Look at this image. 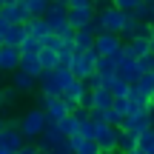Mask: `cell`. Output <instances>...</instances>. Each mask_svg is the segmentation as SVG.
Masks as SVG:
<instances>
[{
	"instance_id": "6da1fadb",
	"label": "cell",
	"mask_w": 154,
	"mask_h": 154,
	"mask_svg": "<svg viewBox=\"0 0 154 154\" xmlns=\"http://www.w3.org/2000/svg\"><path fill=\"white\" fill-rule=\"evenodd\" d=\"M74 80L77 77L72 74L69 66H57L54 72H46L40 77V91H43V97H63V91H66Z\"/></svg>"
},
{
	"instance_id": "7a4b0ae2",
	"label": "cell",
	"mask_w": 154,
	"mask_h": 154,
	"mask_svg": "<svg viewBox=\"0 0 154 154\" xmlns=\"http://www.w3.org/2000/svg\"><path fill=\"white\" fill-rule=\"evenodd\" d=\"M46 126H49V114H46V109H40V106L29 109L26 114L20 117V131H23V137H26V143H37L40 134L46 131Z\"/></svg>"
},
{
	"instance_id": "3957f363",
	"label": "cell",
	"mask_w": 154,
	"mask_h": 154,
	"mask_svg": "<svg viewBox=\"0 0 154 154\" xmlns=\"http://www.w3.org/2000/svg\"><path fill=\"white\" fill-rule=\"evenodd\" d=\"M128 14L120 11L114 3H103L97 9V26L100 32H111V34H123V26H126Z\"/></svg>"
},
{
	"instance_id": "277c9868",
	"label": "cell",
	"mask_w": 154,
	"mask_h": 154,
	"mask_svg": "<svg viewBox=\"0 0 154 154\" xmlns=\"http://www.w3.org/2000/svg\"><path fill=\"white\" fill-rule=\"evenodd\" d=\"M151 126H154V114H151L149 106H137V109H131L126 117H123V123H120L123 131H137V134H143L146 128H151Z\"/></svg>"
},
{
	"instance_id": "5b68a950",
	"label": "cell",
	"mask_w": 154,
	"mask_h": 154,
	"mask_svg": "<svg viewBox=\"0 0 154 154\" xmlns=\"http://www.w3.org/2000/svg\"><path fill=\"white\" fill-rule=\"evenodd\" d=\"M97 60H100V54L94 49L91 51H77L69 69H72V74L77 77V80H88V77L97 72Z\"/></svg>"
},
{
	"instance_id": "8992f818",
	"label": "cell",
	"mask_w": 154,
	"mask_h": 154,
	"mask_svg": "<svg viewBox=\"0 0 154 154\" xmlns=\"http://www.w3.org/2000/svg\"><path fill=\"white\" fill-rule=\"evenodd\" d=\"M123 49H126V40L120 34H111V32H100L97 40H94V51L100 57H120Z\"/></svg>"
},
{
	"instance_id": "52a82bcc",
	"label": "cell",
	"mask_w": 154,
	"mask_h": 154,
	"mask_svg": "<svg viewBox=\"0 0 154 154\" xmlns=\"http://www.w3.org/2000/svg\"><path fill=\"white\" fill-rule=\"evenodd\" d=\"M120 134H123V128H117V126H109V123H97L94 140H97L100 151H109V154H114V151H120Z\"/></svg>"
},
{
	"instance_id": "ba28073f",
	"label": "cell",
	"mask_w": 154,
	"mask_h": 154,
	"mask_svg": "<svg viewBox=\"0 0 154 154\" xmlns=\"http://www.w3.org/2000/svg\"><path fill=\"white\" fill-rule=\"evenodd\" d=\"M0 146H3V149H9L11 154H17L23 146H26V137H23L20 123H17V120H9V123H6V128L0 131Z\"/></svg>"
},
{
	"instance_id": "9c48e42d",
	"label": "cell",
	"mask_w": 154,
	"mask_h": 154,
	"mask_svg": "<svg viewBox=\"0 0 154 154\" xmlns=\"http://www.w3.org/2000/svg\"><path fill=\"white\" fill-rule=\"evenodd\" d=\"M43 109H46V114H49V123H60L74 111L66 97H43Z\"/></svg>"
},
{
	"instance_id": "30bf717a",
	"label": "cell",
	"mask_w": 154,
	"mask_h": 154,
	"mask_svg": "<svg viewBox=\"0 0 154 154\" xmlns=\"http://www.w3.org/2000/svg\"><path fill=\"white\" fill-rule=\"evenodd\" d=\"M46 20H49L51 32H57L60 26L69 23V0H51L49 11H46Z\"/></svg>"
},
{
	"instance_id": "8fae6325",
	"label": "cell",
	"mask_w": 154,
	"mask_h": 154,
	"mask_svg": "<svg viewBox=\"0 0 154 154\" xmlns=\"http://www.w3.org/2000/svg\"><path fill=\"white\" fill-rule=\"evenodd\" d=\"M63 140H69L66 134H63V128L57 126V123H49V126H46V131L40 134V140H37L34 146H37L40 151H51L54 146H60Z\"/></svg>"
},
{
	"instance_id": "7c38bea8",
	"label": "cell",
	"mask_w": 154,
	"mask_h": 154,
	"mask_svg": "<svg viewBox=\"0 0 154 154\" xmlns=\"http://www.w3.org/2000/svg\"><path fill=\"white\" fill-rule=\"evenodd\" d=\"M94 17H97V6L94 3L80 6V9H69V23L74 29H86L88 23H94Z\"/></svg>"
},
{
	"instance_id": "4fadbf2b",
	"label": "cell",
	"mask_w": 154,
	"mask_h": 154,
	"mask_svg": "<svg viewBox=\"0 0 154 154\" xmlns=\"http://www.w3.org/2000/svg\"><path fill=\"white\" fill-rule=\"evenodd\" d=\"M117 77H123L126 83H131V86H134V83L143 77V72H140L137 60H131V57L120 54V57H117Z\"/></svg>"
},
{
	"instance_id": "5bb4252c",
	"label": "cell",
	"mask_w": 154,
	"mask_h": 154,
	"mask_svg": "<svg viewBox=\"0 0 154 154\" xmlns=\"http://www.w3.org/2000/svg\"><path fill=\"white\" fill-rule=\"evenodd\" d=\"M20 60H23V54H20V49H9V46H3L0 49V72H20Z\"/></svg>"
},
{
	"instance_id": "9a60e30c",
	"label": "cell",
	"mask_w": 154,
	"mask_h": 154,
	"mask_svg": "<svg viewBox=\"0 0 154 154\" xmlns=\"http://www.w3.org/2000/svg\"><path fill=\"white\" fill-rule=\"evenodd\" d=\"M114 106V94H111V88H91V109L94 111H106Z\"/></svg>"
},
{
	"instance_id": "2e32d148",
	"label": "cell",
	"mask_w": 154,
	"mask_h": 154,
	"mask_svg": "<svg viewBox=\"0 0 154 154\" xmlns=\"http://www.w3.org/2000/svg\"><path fill=\"white\" fill-rule=\"evenodd\" d=\"M20 72H26V74H32L34 80H40V77L46 74L43 63H40V54H23V60H20Z\"/></svg>"
},
{
	"instance_id": "e0dca14e",
	"label": "cell",
	"mask_w": 154,
	"mask_h": 154,
	"mask_svg": "<svg viewBox=\"0 0 154 154\" xmlns=\"http://www.w3.org/2000/svg\"><path fill=\"white\" fill-rule=\"evenodd\" d=\"M26 34H29V37L46 40V37L51 34V26H49V20H46V17H32V20L26 23Z\"/></svg>"
},
{
	"instance_id": "ac0fdd59",
	"label": "cell",
	"mask_w": 154,
	"mask_h": 154,
	"mask_svg": "<svg viewBox=\"0 0 154 154\" xmlns=\"http://www.w3.org/2000/svg\"><path fill=\"white\" fill-rule=\"evenodd\" d=\"M134 88H137V94H140L143 103H151V100H154V72L143 74L137 83H134Z\"/></svg>"
},
{
	"instance_id": "d6986e66",
	"label": "cell",
	"mask_w": 154,
	"mask_h": 154,
	"mask_svg": "<svg viewBox=\"0 0 154 154\" xmlns=\"http://www.w3.org/2000/svg\"><path fill=\"white\" fill-rule=\"evenodd\" d=\"M11 86H14L20 94H32L34 86H37V80H34L32 74H26V72H14L11 74Z\"/></svg>"
},
{
	"instance_id": "ffe728a7",
	"label": "cell",
	"mask_w": 154,
	"mask_h": 154,
	"mask_svg": "<svg viewBox=\"0 0 154 154\" xmlns=\"http://www.w3.org/2000/svg\"><path fill=\"white\" fill-rule=\"evenodd\" d=\"M72 146H74V154H100V146H97V140H91V137H72Z\"/></svg>"
},
{
	"instance_id": "44dd1931",
	"label": "cell",
	"mask_w": 154,
	"mask_h": 154,
	"mask_svg": "<svg viewBox=\"0 0 154 154\" xmlns=\"http://www.w3.org/2000/svg\"><path fill=\"white\" fill-rule=\"evenodd\" d=\"M23 40H26V26H11L3 34V46H9V49H20Z\"/></svg>"
},
{
	"instance_id": "7402d4cb",
	"label": "cell",
	"mask_w": 154,
	"mask_h": 154,
	"mask_svg": "<svg viewBox=\"0 0 154 154\" xmlns=\"http://www.w3.org/2000/svg\"><path fill=\"white\" fill-rule=\"evenodd\" d=\"M140 29H143V20H140L137 14H128V20H126V26H123V34H120V37L128 43V40H134L140 34Z\"/></svg>"
},
{
	"instance_id": "603a6c76",
	"label": "cell",
	"mask_w": 154,
	"mask_h": 154,
	"mask_svg": "<svg viewBox=\"0 0 154 154\" xmlns=\"http://www.w3.org/2000/svg\"><path fill=\"white\" fill-rule=\"evenodd\" d=\"M97 74H103L106 80L117 77V57H100L97 60Z\"/></svg>"
},
{
	"instance_id": "cb8c5ba5",
	"label": "cell",
	"mask_w": 154,
	"mask_h": 154,
	"mask_svg": "<svg viewBox=\"0 0 154 154\" xmlns=\"http://www.w3.org/2000/svg\"><path fill=\"white\" fill-rule=\"evenodd\" d=\"M106 88H111V94H114V97H128L131 83H126L123 77H111V80H106Z\"/></svg>"
},
{
	"instance_id": "d4e9b609",
	"label": "cell",
	"mask_w": 154,
	"mask_h": 154,
	"mask_svg": "<svg viewBox=\"0 0 154 154\" xmlns=\"http://www.w3.org/2000/svg\"><path fill=\"white\" fill-rule=\"evenodd\" d=\"M40 63H43V69H46V72H54V69L60 66V51L46 49V46H43V51H40Z\"/></svg>"
},
{
	"instance_id": "484cf974",
	"label": "cell",
	"mask_w": 154,
	"mask_h": 154,
	"mask_svg": "<svg viewBox=\"0 0 154 154\" xmlns=\"http://www.w3.org/2000/svg\"><path fill=\"white\" fill-rule=\"evenodd\" d=\"M23 6H26L29 17H46V11H49V0H20Z\"/></svg>"
},
{
	"instance_id": "4316f807",
	"label": "cell",
	"mask_w": 154,
	"mask_h": 154,
	"mask_svg": "<svg viewBox=\"0 0 154 154\" xmlns=\"http://www.w3.org/2000/svg\"><path fill=\"white\" fill-rule=\"evenodd\" d=\"M57 126L63 128V134H66V137H77V134H80V126H83V123L77 120V114H69L66 120H60Z\"/></svg>"
},
{
	"instance_id": "83f0119b",
	"label": "cell",
	"mask_w": 154,
	"mask_h": 154,
	"mask_svg": "<svg viewBox=\"0 0 154 154\" xmlns=\"http://www.w3.org/2000/svg\"><path fill=\"white\" fill-rule=\"evenodd\" d=\"M140 146V134L137 131H123L120 134V151L126 154V151H131V149H137Z\"/></svg>"
},
{
	"instance_id": "f1b7e54d",
	"label": "cell",
	"mask_w": 154,
	"mask_h": 154,
	"mask_svg": "<svg viewBox=\"0 0 154 154\" xmlns=\"http://www.w3.org/2000/svg\"><path fill=\"white\" fill-rule=\"evenodd\" d=\"M40 51H43V40L26 34V40H23V46H20V54H40Z\"/></svg>"
},
{
	"instance_id": "f546056e",
	"label": "cell",
	"mask_w": 154,
	"mask_h": 154,
	"mask_svg": "<svg viewBox=\"0 0 154 154\" xmlns=\"http://www.w3.org/2000/svg\"><path fill=\"white\" fill-rule=\"evenodd\" d=\"M17 97H20V91H17L14 86H6V88H0V109L11 106V103H14Z\"/></svg>"
},
{
	"instance_id": "4dcf8cb0",
	"label": "cell",
	"mask_w": 154,
	"mask_h": 154,
	"mask_svg": "<svg viewBox=\"0 0 154 154\" xmlns=\"http://www.w3.org/2000/svg\"><path fill=\"white\" fill-rule=\"evenodd\" d=\"M69 43H74V40H66V37H60V34H54V32H51L49 37L43 40V46H46V49H54V51H60L63 46H69Z\"/></svg>"
},
{
	"instance_id": "1f68e13d",
	"label": "cell",
	"mask_w": 154,
	"mask_h": 154,
	"mask_svg": "<svg viewBox=\"0 0 154 154\" xmlns=\"http://www.w3.org/2000/svg\"><path fill=\"white\" fill-rule=\"evenodd\" d=\"M140 149H143L146 154L154 151V126H151V128H146V131L140 134Z\"/></svg>"
},
{
	"instance_id": "d6a6232c",
	"label": "cell",
	"mask_w": 154,
	"mask_h": 154,
	"mask_svg": "<svg viewBox=\"0 0 154 154\" xmlns=\"http://www.w3.org/2000/svg\"><path fill=\"white\" fill-rule=\"evenodd\" d=\"M140 3H143V0H114V6L120 11H126V14H134V11L140 9Z\"/></svg>"
},
{
	"instance_id": "836d02e7",
	"label": "cell",
	"mask_w": 154,
	"mask_h": 154,
	"mask_svg": "<svg viewBox=\"0 0 154 154\" xmlns=\"http://www.w3.org/2000/svg\"><path fill=\"white\" fill-rule=\"evenodd\" d=\"M74 54H77V49H74V43H69V46H63V49H60V66H72V60H74Z\"/></svg>"
},
{
	"instance_id": "e575fe53",
	"label": "cell",
	"mask_w": 154,
	"mask_h": 154,
	"mask_svg": "<svg viewBox=\"0 0 154 154\" xmlns=\"http://www.w3.org/2000/svg\"><path fill=\"white\" fill-rule=\"evenodd\" d=\"M111 109H114L120 117H126L128 111H131V103H128V97H114V106H111Z\"/></svg>"
},
{
	"instance_id": "d590c367",
	"label": "cell",
	"mask_w": 154,
	"mask_h": 154,
	"mask_svg": "<svg viewBox=\"0 0 154 154\" xmlns=\"http://www.w3.org/2000/svg\"><path fill=\"white\" fill-rule=\"evenodd\" d=\"M137 66H140V72H143V74L154 72V54H146V57H140V60H137Z\"/></svg>"
},
{
	"instance_id": "8d00e7d4",
	"label": "cell",
	"mask_w": 154,
	"mask_h": 154,
	"mask_svg": "<svg viewBox=\"0 0 154 154\" xmlns=\"http://www.w3.org/2000/svg\"><path fill=\"white\" fill-rule=\"evenodd\" d=\"M51 154H74V146H72V137H69V140H63L60 146H54V149H51Z\"/></svg>"
},
{
	"instance_id": "74e56055",
	"label": "cell",
	"mask_w": 154,
	"mask_h": 154,
	"mask_svg": "<svg viewBox=\"0 0 154 154\" xmlns=\"http://www.w3.org/2000/svg\"><path fill=\"white\" fill-rule=\"evenodd\" d=\"M86 83H88V88H103V86H106V77L94 72V74H91V77H88V80H86Z\"/></svg>"
},
{
	"instance_id": "f35d334b",
	"label": "cell",
	"mask_w": 154,
	"mask_h": 154,
	"mask_svg": "<svg viewBox=\"0 0 154 154\" xmlns=\"http://www.w3.org/2000/svg\"><path fill=\"white\" fill-rule=\"evenodd\" d=\"M17 154H37V146H29V143H26V146H23V149L17 151Z\"/></svg>"
},
{
	"instance_id": "ab89813d",
	"label": "cell",
	"mask_w": 154,
	"mask_h": 154,
	"mask_svg": "<svg viewBox=\"0 0 154 154\" xmlns=\"http://www.w3.org/2000/svg\"><path fill=\"white\" fill-rule=\"evenodd\" d=\"M9 29H11V26H9V23L3 20V17H0V34H6V32H9Z\"/></svg>"
},
{
	"instance_id": "60d3db41",
	"label": "cell",
	"mask_w": 154,
	"mask_h": 154,
	"mask_svg": "<svg viewBox=\"0 0 154 154\" xmlns=\"http://www.w3.org/2000/svg\"><path fill=\"white\" fill-rule=\"evenodd\" d=\"M126 154H146V151H143V149L137 146V149H131V151H126Z\"/></svg>"
},
{
	"instance_id": "b9f144b4",
	"label": "cell",
	"mask_w": 154,
	"mask_h": 154,
	"mask_svg": "<svg viewBox=\"0 0 154 154\" xmlns=\"http://www.w3.org/2000/svg\"><path fill=\"white\" fill-rule=\"evenodd\" d=\"M6 123H9V120H3V117H0V131H3V128H6Z\"/></svg>"
},
{
	"instance_id": "7bdbcfd3",
	"label": "cell",
	"mask_w": 154,
	"mask_h": 154,
	"mask_svg": "<svg viewBox=\"0 0 154 154\" xmlns=\"http://www.w3.org/2000/svg\"><path fill=\"white\" fill-rule=\"evenodd\" d=\"M0 154H11V151H9V149H3V146H0Z\"/></svg>"
},
{
	"instance_id": "ee69618b",
	"label": "cell",
	"mask_w": 154,
	"mask_h": 154,
	"mask_svg": "<svg viewBox=\"0 0 154 154\" xmlns=\"http://www.w3.org/2000/svg\"><path fill=\"white\" fill-rule=\"evenodd\" d=\"M14 3H17V0H6V6H14Z\"/></svg>"
},
{
	"instance_id": "f6af8a7d",
	"label": "cell",
	"mask_w": 154,
	"mask_h": 154,
	"mask_svg": "<svg viewBox=\"0 0 154 154\" xmlns=\"http://www.w3.org/2000/svg\"><path fill=\"white\" fill-rule=\"evenodd\" d=\"M91 3H94V6H103V0H91Z\"/></svg>"
},
{
	"instance_id": "bcb514c9",
	"label": "cell",
	"mask_w": 154,
	"mask_h": 154,
	"mask_svg": "<svg viewBox=\"0 0 154 154\" xmlns=\"http://www.w3.org/2000/svg\"><path fill=\"white\" fill-rule=\"evenodd\" d=\"M3 6H6V0H0V11H3Z\"/></svg>"
},
{
	"instance_id": "7dc6e473",
	"label": "cell",
	"mask_w": 154,
	"mask_h": 154,
	"mask_svg": "<svg viewBox=\"0 0 154 154\" xmlns=\"http://www.w3.org/2000/svg\"><path fill=\"white\" fill-rule=\"evenodd\" d=\"M151 54H154V37H151Z\"/></svg>"
},
{
	"instance_id": "c3c4849f",
	"label": "cell",
	"mask_w": 154,
	"mask_h": 154,
	"mask_svg": "<svg viewBox=\"0 0 154 154\" xmlns=\"http://www.w3.org/2000/svg\"><path fill=\"white\" fill-rule=\"evenodd\" d=\"M37 154H51V151H40V149H37Z\"/></svg>"
},
{
	"instance_id": "681fc988",
	"label": "cell",
	"mask_w": 154,
	"mask_h": 154,
	"mask_svg": "<svg viewBox=\"0 0 154 154\" xmlns=\"http://www.w3.org/2000/svg\"><path fill=\"white\" fill-rule=\"evenodd\" d=\"M0 49H3V34H0Z\"/></svg>"
},
{
	"instance_id": "f907efd6",
	"label": "cell",
	"mask_w": 154,
	"mask_h": 154,
	"mask_svg": "<svg viewBox=\"0 0 154 154\" xmlns=\"http://www.w3.org/2000/svg\"><path fill=\"white\" fill-rule=\"evenodd\" d=\"M100 154H109V151H100Z\"/></svg>"
},
{
	"instance_id": "816d5d0a",
	"label": "cell",
	"mask_w": 154,
	"mask_h": 154,
	"mask_svg": "<svg viewBox=\"0 0 154 154\" xmlns=\"http://www.w3.org/2000/svg\"><path fill=\"white\" fill-rule=\"evenodd\" d=\"M109 3H114V0H109Z\"/></svg>"
},
{
	"instance_id": "f5cc1de1",
	"label": "cell",
	"mask_w": 154,
	"mask_h": 154,
	"mask_svg": "<svg viewBox=\"0 0 154 154\" xmlns=\"http://www.w3.org/2000/svg\"><path fill=\"white\" fill-rule=\"evenodd\" d=\"M151 23H154V17H151Z\"/></svg>"
},
{
	"instance_id": "db71d44e",
	"label": "cell",
	"mask_w": 154,
	"mask_h": 154,
	"mask_svg": "<svg viewBox=\"0 0 154 154\" xmlns=\"http://www.w3.org/2000/svg\"><path fill=\"white\" fill-rule=\"evenodd\" d=\"M114 154H117V151H114ZM120 154H123V151H120Z\"/></svg>"
},
{
	"instance_id": "11a10c76",
	"label": "cell",
	"mask_w": 154,
	"mask_h": 154,
	"mask_svg": "<svg viewBox=\"0 0 154 154\" xmlns=\"http://www.w3.org/2000/svg\"><path fill=\"white\" fill-rule=\"evenodd\" d=\"M49 3H51V0H49Z\"/></svg>"
}]
</instances>
